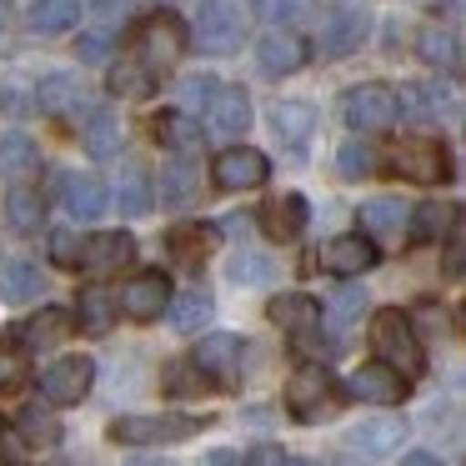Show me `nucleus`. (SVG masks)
Masks as SVG:
<instances>
[{
  "label": "nucleus",
  "instance_id": "obj_34",
  "mask_svg": "<svg viewBox=\"0 0 466 466\" xmlns=\"http://www.w3.org/2000/svg\"><path fill=\"white\" fill-rule=\"evenodd\" d=\"M31 25L35 35H66L81 25V0H41L31 11Z\"/></svg>",
  "mask_w": 466,
  "mask_h": 466
},
{
  "label": "nucleus",
  "instance_id": "obj_45",
  "mask_svg": "<svg viewBox=\"0 0 466 466\" xmlns=\"http://www.w3.org/2000/svg\"><path fill=\"white\" fill-rule=\"evenodd\" d=\"M461 271H466V241H461V231H446V276L451 281H461Z\"/></svg>",
  "mask_w": 466,
  "mask_h": 466
},
{
  "label": "nucleus",
  "instance_id": "obj_27",
  "mask_svg": "<svg viewBox=\"0 0 466 466\" xmlns=\"http://www.w3.org/2000/svg\"><path fill=\"white\" fill-rule=\"evenodd\" d=\"M416 51H421L426 66H436V71H446V76L461 71V35H456V31H436V25H431V31H421Z\"/></svg>",
  "mask_w": 466,
  "mask_h": 466
},
{
  "label": "nucleus",
  "instance_id": "obj_36",
  "mask_svg": "<svg viewBox=\"0 0 466 466\" xmlns=\"http://www.w3.org/2000/svg\"><path fill=\"white\" fill-rule=\"evenodd\" d=\"M151 86H156V76L146 71L136 56H121V61L111 66V91L126 96V101H141V96H151Z\"/></svg>",
  "mask_w": 466,
  "mask_h": 466
},
{
  "label": "nucleus",
  "instance_id": "obj_25",
  "mask_svg": "<svg viewBox=\"0 0 466 466\" xmlns=\"http://www.w3.org/2000/svg\"><path fill=\"white\" fill-rule=\"evenodd\" d=\"M81 136H86V151H91V156H101V161L121 156V116H116V111H106V106H96V111L86 116Z\"/></svg>",
  "mask_w": 466,
  "mask_h": 466
},
{
  "label": "nucleus",
  "instance_id": "obj_10",
  "mask_svg": "<svg viewBox=\"0 0 466 466\" xmlns=\"http://www.w3.org/2000/svg\"><path fill=\"white\" fill-rule=\"evenodd\" d=\"M136 261V236L126 231H101V236H86L81 241V271L86 276H116L121 266Z\"/></svg>",
  "mask_w": 466,
  "mask_h": 466
},
{
  "label": "nucleus",
  "instance_id": "obj_46",
  "mask_svg": "<svg viewBox=\"0 0 466 466\" xmlns=\"http://www.w3.org/2000/svg\"><path fill=\"white\" fill-rule=\"evenodd\" d=\"M51 256L61 266H76V261H81V236H76V231H56L51 236Z\"/></svg>",
  "mask_w": 466,
  "mask_h": 466
},
{
  "label": "nucleus",
  "instance_id": "obj_21",
  "mask_svg": "<svg viewBox=\"0 0 466 466\" xmlns=\"http://www.w3.org/2000/svg\"><path fill=\"white\" fill-rule=\"evenodd\" d=\"M71 331H76V316L66 311V306H46L41 316H31V321L21 326V341L31 346V351H51V346H61Z\"/></svg>",
  "mask_w": 466,
  "mask_h": 466
},
{
  "label": "nucleus",
  "instance_id": "obj_17",
  "mask_svg": "<svg viewBox=\"0 0 466 466\" xmlns=\"http://www.w3.org/2000/svg\"><path fill=\"white\" fill-rule=\"evenodd\" d=\"M366 11H356V5H346V11H331L321 15V56H346L356 51V46L366 41Z\"/></svg>",
  "mask_w": 466,
  "mask_h": 466
},
{
  "label": "nucleus",
  "instance_id": "obj_18",
  "mask_svg": "<svg viewBox=\"0 0 466 466\" xmlns=\"http://www.w3.org/2000/svg\"><path fill=\"white\" fill-rule=\"evenodd\" d=\"M306 56H311V46H306L301 35H291V31H276V35H266V41L256 46V61H261L266 76H291V71H301Z\"/></svg>",
  "mask_w": 466,
  "mask_h": 466
},
{
  "label": "nucleus",
  "instance_id": "obj_15",
  "mask_svg": "<svg viewBox=\"0 0 466 466\" xmlns=\"http://www.w3.org/2000/svg\"><path fill=\"white\" fill-rule=\"evenodd\" d=\"M316 261H321V271H331V276H361V271L376 266V246L366 241V236H331Z\"/></svg>",
  "mask_w": 466,
  "mask_h": 466
},
{
  "label": "nucleus",
  "instance_id": "obj_20",
  "mask_svg": "<svg viewBox=\"0 0 466 466\" xmlns=\"http://www.w3.org/2000/svg\"><path fill=\"white\" fill-rule=\"evenodd\" d=\"M106 206H111V191H106L101 176H66V211L76 221H96V216H106Z\"/></svg>",
  "mask_w": 466,
  "mask_h": 466
},
{
  "label": "nucleus",
  "instance_id": "obj_35",
  "mask_svg": "<svg viewBox=\"0 0 466 466\" xmlns=\"http://www.w3.org/2000/svg\"><path fill=\"white\" fill-rule=\"evenodd\" d=\"M361 226L371 236H401L406 226V206L396 201V196H376V201L361 206Z\"/></svg>",
  "mask_w": 466,
  "mask_h": 466
},
{
  "label": "nucleus",
  "instance_id": "obj_5",
  "mask_svg": "<svg viewBox=\"0 0 466 466\" xmlns=\"http://www.w3.org/2000/svg\"><path fill=\"white\" fill-rule=\"evenodd\" d=\"M391 171L401 176V181H416V186H436L446 176V151L441 141H426V136H401V141L391 146Z\"/></svg>",
  "mask_w": 466,
  "mask_h": 466
},
{
  "label": "nucleus",
  "instance_id": "obj_32",
  "mask_svg": "<svg viewBox=\"0 0 466 466\" xmlns=\"http://www.w3.org/2000/svg\"><path fill=\"white\" fill-rule=\"evenodd\" d=\"M166 306H171V326H176V331H186V336L206 331L211 316H216V301L206 291H186V296H176V301H166Z\"/></svg>",
  "mask_w": 466,
  "mask_h": 466
},
{
  "label": "nucleus",
  "instance_id": "obj_22",
  "mask_svg": "<svg viewBox=\"0 0 466 466\" xmlns=\"http://www.w3.org/2000/svg\"><path fill=\"white\" fill-rule=\"evenodd\" d=\"M261 226H266V236H276V241H296V236L306 231V201L301 196H271L266 201V211H261Z\"/></svg>",
  "mask_w": 466,
  "mask_h": 466
},
{
  "label": "nucleus",
  "instance_id": "obj_44",
  "mask_svg": "<svg viewBox=\"0 0 466 466\" xmlns=\"http://www.w3.org/2000/svg\"><path fill=\"white\" fill-rule=\"evenodd\" d=\"M201 236H206L201 226H176V231H171V251L181 256V261H196V256H201V246H206Z\"/></svg>",
  "mask_w": 466,
  "mask_h": 466
},
{
  "label": "nucleus",
  "instance_id": "obj_33",
  "mask_svg": "<svg viewBox=\"0 0 466 466\" xmlns=\"http://www.w3.org/2000/svg\"><path fill=\"white\" fill-rule=\"evenodd\" d=\"M35 101H41L46 116H71V111H81L86 96H81V81H76V76H46Z\"/></svg>",
  "mask_w": 466,
  "mask_h": 466
},
{
  "label": "nucleus",
  "instance_id": "obj_40",
  "mask_svg": "<svg viewBox=\"0 0 466 466\" xmlns=\"http://www.w3.org/2000/svg\"><path fill=\"white\" fill-rule=\"evenodd\" d=\"M336 171H341L346 181H361V176L376 171V151H371V146H361V141H346L341 151H336Z\"/></svg>",
  "mask_w": 466,
  "mask_h": 466
},
{
  "label": "nucleus",
  "instance_id": "obj_49",
  "mask_svg": "<svg viewBox=\"0 0 466 466\" xmlns=\"http://www.w3.org/2000/svg\"><path fill=\"white\" fill-rule=\"evenodd\" d=\"M111 56V35H86L81 41V61H106Z\"/></svg>",
  "mask_w": 466,
  "mask_h": 466
},
{
  "label": "nucleus",
  "instance_id": "obj_53",
  "mask_svg": "<svg viewBox=\"0 0 466 466\" xmlns=\"http://www.w3.org/2000/svg\"><path fill=\"white\" fill-rule=\"evenodd\" d=\"M401 466H441V461H436L431 451H406V456H401Z\"/></svg>",
  "mask_w": 466,
  "mask_h": 466
},
{
  "label": "nucleus",
  "instance_id": "obj_48",
  "mask_svg": "<svg viewBox=\"0 0 466 466\" xmlns=\"http://www.w3.org/2000/svg\"><path fill=\"white\" fill-rule=\"evenodd\" d=\"M411 326H426L431 336H441V331H446V311H441V306H431V301H426L421 311H416V321H411Z\"/></svg>",
  "mask_w": 466,
  "mask_h": 466
},
{
  "label": "nucleus",
  "instance_id": "obj_19",
  "mask_svg": "<svg viewBox=\"0 0 466 466\" xmlns=\"http://www.w3.org/2000/svg\"><path fill=\"white\" fill-rule=\"evenodd\" d=\"M401 436H406V421L401 416H366L361 426L351 431V446L356 451H366V456H391V451H401Z\"/></svg>",
  "mask_w": 466,
  "mask_h": 466
},
{
  "label": "nucleus",
  "instance_id": "obj_31",
  "mask_svg": "<svg viewBox=\"0 0 466 466\" xmlns=\"http://www.w3.org/2000/svg\"><path fill=\"white\" fill-rule=\"evenodd\" d=\"M76 316H81V331H86V336H106V331L116 326V296L101 291V286H86Z\"/></svg>",
  "mask_w": 466,
  "mask_h": 466
},
{
  "label": "nucleus",
  "instance_id": "obj_41",
  "mask_svg": "<svg viewBox=\"0 0 466 466\" xmlns=\"http://www.w3.org/2000/svg\"><path fill=\"white\" fill-rule=\"evenodd\" d=\"M271 276H276L271 256H261V251H241V256H231V281H241V286H261V281H271Z\"/></svg>",
  "mask_w": 466,
  "mask_h": 466
},
{
  "label": "nucleus",
  "instance_id": "obj_47",
  "mask_svg": "<svg viewBox=\"0 0 466 466\" xmlns=\"http://www.w3.org/2000/svg\"><path fill=\"white\" fill-rule=\"evenodd\" d=\"M21 376H25L21 356H11V351H0V391H11V386H21Z\"/></svg>",
  "mask_w": 466,
  "mask_h": 466
},
{
  "label": "nucleus",
  "instance_id": "obj_51",
  "mask_svg": "<svg viewBox=\"0 0 466 466\" xmlns=\"http://www.w3.org/2000/svg\"><path fill=\"white\" fill-rule=\"evenodd\" d=\"M181 91H186V101H191V106H196V101H211V91H216V81H206V76H201V81H186V86H181Z\"/></svg>",
  "mask_w": 466,
  "mask_h": 466
},
{
  "label": "nucleus",
  "instance_id": "obj_38",
  "mask_svg": "<svg viewBox=\"0 0 466 466\" xmlns=\"http://www.w3.org/2000/svg\"><path fill=\"white\" fill-rule=\"evenodd\" d=\"M116 206H121V216H146L151 211V181H146L136 166H126L121 181H116Z\"/></svg>",
  "mask_w": 466,
  "mask_h": 466
},
{
  "label": "nucleus",
  "instance_id": "obj_28",
  "mask_svg": "<svg viewBox=\"0 0 466 466\" xmlns=\"http://www.w3.org/2000/svg\"><path fill=\"white\" fill-rule=\"evenodd\" d=\"M156 136H161L176 156H196V151H201V141H206L201 121H191L186 111H166L161 121H156Z\"/></svg>",
  "mask_w": 466,
  "mask_h": 466
},
{
  "label": "nucleus",
  "instance_id": "obj_7",
  "mask_svg": "<svg viewBox=\"0 0 466 466\" xmlns=\"http://www.w3.org/2000/svg\"><path fill=\"white\" fill-rule=\"evenodd\" d=\"M91 381H96L91 356H61V361H51L41 371V396L51 406H76L86 391H91Z\"/></svg>",
  "mask_w": 466,
  "mask_h": 466
},
{
  "label": "nucleus",
  "instance_id": "obj_23",
  "mask_svg": "<svg viewBox=\"0 0 466 466\" xmlns=\"http://www.w3.org/2000/svg\"><path fill=\"white\" fill-rule=\"evenodd\" d=\"M271 131H276V141L281 146H306L311 141V131H316V111L306 101H276V111H271Z\"/></svg>",
  "mask_w": 466,
  "mask_h": 466
},
{
  "label": "nucleus",
  "instance_id": "obj_3",
  "mask_svg": "<svg viewBox=\"0 0 466 466\" xmlns=\"http://www.w3.org/2000/svg\"><path fill=\"white\" fill-rule=\"evenodd\" d=\"M196 41L211 56H231L246 41V5L241 0H206L196 15Z\"/></svg>",
  "mask_w": 466,
  "mask_h": 466
},
{
  "label": "nucleus",
  "instance_id": "obj_39",
  "mask_svg": "<svg viewBox=\"0 0 466 466\" xmlns=\"http://www.w3.org/2000/svg\"><path fill=\"white\" fill-rule=\"evenodd\" d=\"M21 441L56 446V441H61V421H56L51 411H41V406H25V411H21Z\"/></svg>",
  "mask_w": 466,
  "mask_h": 466
},
{
  "label": "nucleus",
  "instance_id": "obj_42",
  "mask_svg": "<svg viewBox=\"0 0 466 466\" xmlns=\"http://www.w3.org/2000/svg\"><path fill=\"white\" fill-rule=\"evenodd\" d=\"M256 11H261L271 25H291V21L306 15V0H256Z\"/></svg>",
  "mask_w": 466,
  "mask_h": 466
},
{
  "label": "nucleus",
  "instance_id": "obj_54",
  "mask_svg": "<svg viewBox=\"0 0 466 466\" xmlns=\"http://www.w3.org/2000/svg\"><path fill=\"white\" fill-rule=\"evenodd\" d=\"M281 466H316V461H306V456H286Z\"/></svg>",
  "mask_w": 466,
  "mask_h": 466
},
{
  "label": "nucleus",
  "instance_id": "obj_29",
  "mask_svg": "<svg viewBox=\"0 0 466 466\" xmlns=\"http://www.w3.org/2000/svg\"><path fill=\"white\" fill-rule=\"evenodd\" d=\"M46 291V276H41V266H31V261H11L5 271H0V296L11 306H25V301H35V296Z\"/></svg>",
  "mask_w": 466,
  "mask_h": 466
},
{
  "label": "nucleus",
  "instance_id": "obj_16",
  "mask_svg": "<svg viewBox=\"0 0 466 466\" xmlns=\"http://www.w3.org/2000/svg\"><path fill=\"white\" fill-rule=\"evenodd\" d=\"M266 316H271L281 331H291L296 341H301V336H316V326H321V301H311L306 291H281Z\"/></svg>",
  "mask_w": 466,
  "mask_h": 466
},
{
  "label": "nucleus",
  "instance_id": "obj_1",
  "mask_svg": "<svg viewBox=\"0 0 466 466\" xmlns=\"http://www.w3.org/2000/svg\"><path fill=\"white\" fill-rule=\"evenodd\" d=\"M371 351H376V361L401 371L406 381L426 371V351H421V341H416V326H411V316H401V311H376L371 316Z\"/></svg>",
  "mask_w": 466,
  "mask_h": 466
},
{
  "label": "nucleus",
  "instance_id": "obj_13",
  "mask_svg": "<svg viewBox=\"0 0 466 466\" xmlns=\"http://www.w3.org/2000/svg\"><path fill=\"white\" fill-rule=\"evenodd\" d=\"M166 301H171V281H166L161 271H146V276H131V281L121 286L116 311H126L131 321H156V316L166 311Z\"/></svg>",
  "mask_w": 466,
  "mask_h": 466
},
{
  "label": "nucleus",
  "instance_id": "obj_4",
  "mask_svg": "<svg viewBox=\"0 0 466 466\" xmlns=\"http://www.w3.org/2000/svg\"><path fill=\"white\" fill-rule=\"evenodd\" d=\"M396 116H401V101H396L391 86H356V91L341 96V121L361 136L396 126Z\"/></svg>",
  "mask_w": 466,
  "mask_h": 466
},
{
  "label": "nucleus",
  "instance_id": "obj_43",
  "mask_svg": "<svg viewBox=\"0 0 466 466\" xmlns=\"http://www.w3.org/2000/svg\"><path fill=\"white\" fill-rule=\"evenodd\" d=\"M361 306H366V291H356V286H341V291H336V301H331V321H336V326L356 321V316H361Z\"/></svg>",
  "mask_w": 466,
  "mask_h": 466
},
{
  "label": "nucleus",
  "instance_id": "obj_14",
  "mask_svg": "<svg viewBox=\"0 0 466 466\" xmlns=\"http://www.w3.org/2000/svg\"><path fill=\"white\" fill-rule=\"evenodd\" d=\"M206 116H211L216 136H246L251 131V96L241 86H216L211 101H206Z\"/></svg>",
  "mask_w": 466,
  "mask_h": 466
},
{
  "label": "nucleus",
  "instance_id": "obj_8",
  "mask_svg": "<svg viewBox=\"0 0 466 466\" xmlns=\"http://www.w3.org/2000/svg\"><path fill=\"white\" fill-rule=\"evenodd\" d=\"M286 406H291L296 421H321V416H331V406H336L331 376L321 366H301L291 376V386H286Z\"/></svg>",
  "mask_w": 466,
  "mask_h": 466
},
{
  "label": "nucleus",
  "instance_id": "obj_9",
  "mask_svg": "<svg viewBox=\"0 0 466 466\" xmlns=\"http://www.w3.org/2000/svg\"><path fill=\"white\" fill-rule=\"evenodd\" d=\"M241 356H246L241 336L211 331V336H201V346H196L191 366H196L201 376H211V381H221V386H236V381H241Z\"/></svg>",
  "mask_w": 466,
  "mask_h": 466
},
{
  "label": "nucleus",
  "instance_id": "obj_37",
  "mask_svg": "<svg viewBox=\"0 0 466 466\" xmlns=\"http://www.w3.org/2000/svg\"><path fill=\"white\" fill-rule=\"evenodd\" d=\"M451 226H456V206H446V201H426V206H416V216H411L416 241H441Z\"/></svg>",
  "mask_w": 466,
  "mask_h": 466
},
{
  "label": "nucleus",
  "instance_id": "obj_11",
  "mask_svg": "<svg viewBox=\"0 0 466 466\" xmlns=\"http://www.w3.org/2000/svg\"><path fill=\"white\" fill-rule=\"evenodd\" d=\"M346 396L371 401V406H396L406 396V376L391 371L386 361H366V366H356V371L346 376Z\"/></svg>",
  "mask_w": 466,
  "mask_h": 466
},
{
  "label": "nucleus",
  "instance_id": "obj_12",
  "mask_svg": "<svg viewBox=\"0 0 466 466\" xmlns=\"http://www.w3.org/2000/svg\"><path fill=\"white\" fill-rule=\"evenodd\" d=\"M266 171H271V166H266V156L256 151V146H231V151H221L211 166L221 191H251V186L266 181Z\"/></svg>",
  "mask_w": 466,
  "mask_h": 466
},
{
  "label": "nucleus",
  "instance_id": "obj_26",
  "mask_svg": "<svg viewBox=\"0 0 466 466\" xmlns=\"http://www.w3.org/2000/svg\"><path fill=\"white\" fill-rule=\"evenodd\" d=\"M196 191H201V176H196V166L191 161H171L161 171V181H156V191L151 196H161V206H191L196 201Z\"/></svg>",
  "mask_w": 466,
  "mask_h": 466
},
{
  "label": "nucleus",
  "instance_id": "obj_30",
  "mask_svg": "<svg viewBox=\"0 0 466 466\" xmlns=\"http://www.w3.org/2000/svg\"><path fill=\"white\" fill-rule=\"evenodd\" d=\"M5 221H11V231H21V236L41 231V221H46V196L31 191V186H15V191L5 196Z\"/></svg>",
  "mask_w": 466,
  "mask_h": 466
},
{
  "label": "nucleus",
  "instance_id": "obj_52",
  "mask_svg": "<svg viewBox=\"0 0 466 466\" xmlns=\"http://www.w3.org/2000/svg\"><path fill=\"white\" fill-rule=\"evenodd\" d=\"M11 35H15V21H11V5H5V0H0V51H5V46H11Z\"/></svg>",
  "mask_w": 466,
  "mask_h": 466
},
{
  "label": "nucleus",
  "instance_id": "obj_6",
  "mask_svg": "<svg viewBox=\"0 0 466 466\" xmlns=\"http://www.w3.org/2000/svg\"><path fill=\"white\" fill-rule=\"evenodd\" d=\"M191 416H116L111 421V441H126V446H161V441H186L196 436Z\"/></svg>",
  "mask_w": 466,
  "mask_h": 466
},
{
  "label": "nucleus",
  "instance_id": "obj_55",
  "mask_svg": "<svg viewBox=\"0 0 466 466\" xmlns=\"http://www.w3.org/2000/svg\"><path fill=\"white\" fill-rule=\"evenodd\" d=\"M51 466H61V461H51Z\"/></svg>",
  "mask_w": 466,
  "mask_h": 466
},
{
  "label": "nucleus",
  "instance_id": "obj_24",
  "mask_svg": "<svg viewBox=\"0 0 466 466\" xmlns=\"http://www.w3.org/2000/svg\"><path fill=\"white\" fill-rule=\"evenodd\" d=\"M35 171H41V151H35L31 136H21V131L0 136V176L5 181H31Z\"/></svg>",
  "mask_w": 466,
  "mask_h": 466
},
{
  "label": "nucleus",
  "instance_id": "obj_50",
  "mask_svg": "<svg viewBox=\"0 0 466 466\" xmlns=\"http://www.w3.org/2000/svg\"><path fill=\"white\" fill-rule=\"evenodd\" d=\"M286 456H281V446H256L251 456H246V466H281Z\"/></svg>",
  "mask_w": 466,
  "mask_h": 466
},
{
  "label": "nucleus",
  "instance_id": "obj_2",
  "mask_svg": "<svg viewBox=\"0 0 466 466\" xmlns=\"http://www.w3.org/2000/svg\"><path fill=\"white\" fill-rule=\"evenodd\" d=\"M181 56H186V25L171 11H156L141 25V35H136V61L151 76H171L181 66Z\"/></svg>",
  "mask_w": 466,
  "mask_h": 466
}]
</instances>
